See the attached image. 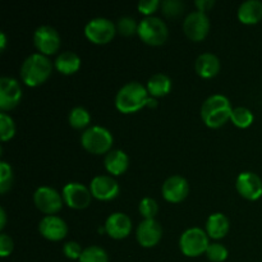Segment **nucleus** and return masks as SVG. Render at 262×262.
<instances>
[{
    "label": "nucleus",
    "instance_id": "obj_1",
    "mask_svg": "<svg viewBox=\"0 0 262 262\" xmlns=\"http://www.w3.org/2000/svg\"><path fill=\"white\" fill-rule=\"evenodd\" d=\"M156 106L158 101L148 97V91L142 83L132 81L120 87L115 96V106L124 114L136 113L143 106Z\"/></svg>",
    "mask_w": 262,
    "mask_h": 262
},
{
    "label": "nucleus",
    "instance_id": "obj_2",
    "mask_svg": "<svg viewBox=\"0 0 262 262\" xmlns=\"http://www.w3.org/2000/svg\"><path fill=\"white\" fill-rule=\"evenodd\" d=\"M53 64L50 59L41 53L28 55L20 67V78L27 86L36 87L42 84L50 77Z\"/></svg>",
    "mask_w": 262,
    "mask_h": 262
},
{
    "label": "nucleus",
    "instance_id": "obj_3",
    "mask_svg": "<svg viewBox=\"0 0 262 262\" xmlns=\"http://www.w3.org/2000/svg\"><path fill=\"white\" fill-rule=\"evenodd\" d=\"M233 107L224 95H211L201 106V118L210 128H219L230 119Z\"/></svg>",
    "mask_w": 262,
    "mask_h": 262
},
{
    "label": "nucleus",
    "instance_id": "obj_4",
    "mask_svg": "<svg viewBox=\"0 0 262 262\" xmlns=\"http://www.w3.org/2000/svg\"><path fill=\"white\" fill-rule=\"evenodd\" d=\"M81 143L89 152L101 155V154L109 152L112 148L113 135L106 128L92 125L82 133Z\"/></svg>",
    "mask_w": 262,
    "mask_h": 262
},
{
    "label": "nucleus",
    "instance_id": "obj_5",
    "mask_svg": "<svg viewBox=\"0 0 262 262\" xmlns=\"http://www.w3.org/2000/svg\"><path fill=\"white\" fill-rule=\"evenodd\" d=\"M209 246L207 233L201 228H189L179 238V248L187 257H197L206 253Z\"/></svg>",
    "mask_w": 262,
    "mask_h": 262
},
{
    "label": "nucleus",
    "instance_id": "obj_6",
    "mask_svg": "<svg viewBox=\"0 0 262 262\" xmlns=\"http://www.w3.org/2000/svg\"><path fill=\"white\" fill-rule=\"evenodd\" d=\"M138 35L143 42L148 45H163L169 35L168 26L159 17H146L138 23Z\"/></svg>",
    "mask_w": 262,
    "mask_h": 262
},
{
    "label": "nucleus",
    "instance_id": "obj_7",
    "mask_svg": "<svg viewBox=\"0 0 262 262\" xmlns=\"http://www.w3.org/2000/svg\"><path fill=\"white\" fill-rule=\"evenodd\" d=\"M117 33V26L113 23V20L107 19L104 17L92 18L84 26V35L91 42L99 43H107L114 38Z\"/></svg>",
    "mask_w": 262,
    "mask_h": 262
},
{
    "label": "nucleus",
    "instance_id": "obj_8",
    "mask_svg": "<svg viewBox=\"0 0 262 262\" xmlns=\"http://www.w3.org/2000/svg\"><path fill=\"white\" fill-rule=\"evenodd\" d=\"M33 202H35L36 207L43 214L54 215L60 211L64 201L63 197L56 189L42 186L38 187L33 193Z\"/></svg>",
    "mask_w": 262,
    "mask_h": 262
},
{
    "label": "nucleus",
    "instance_id": "obj_9",
    "mask_svg": "<svg viewBox=\"0 0 262 262\" xmlns=\"http://www.w3.org/2000/svg\"><path fill=\"white\" fill-rule=\"evenodd\" d=\"M183 31L187 37L192 41H201L210 31V19L206 13L194 10L191 12L183 22Z\"/></svg>",
    "mask_w": 262,
    "mask_h": 262
},
{
    "label": "nucleus",
    "instance_id": "obj_10",
    "mask_svg": "<svg viewBox=\"0 0 262 262\" xmlns=\"http://www.w3.org/2000/svg\"><path fill=\"white\" fill-rule=\"evenodd\" d=\"M61 197H63V201L69 207L76 210H82L86 209L90 205L92 199V193L90 191V188H87L82 183L71 182V183L64 186L63 192H61Z\"/></svg>",
    "mask_w": 262,
    "mask_h": 262
},
{
    "label": "nucleus",
    "instance_id": "obj_11",
    "mask_svg": "<svg viewBox=\"0 0 262 262\" xmlns=\"http://www.w3.org/2000/svg\"><path fill=\"white\" fill-rule=\"evenodd\" d=\"M33 43L41 54L50 55L60 48V36L51 26H40L33 33Z\"/></svg>",
    "mask_w": 262,
    "mask_h": 262
},
{
    "label": "nucleus",
    "instance_id": "obj_12",
    "mask_svg": "<svg viewBox=\"0 0 262 262\" xmlns=\"http://www.w3.org/2000/svg\"><path fill=\"white\" fill-rule=\"evenodd\" d=\"M235 188L243 199L256 201L262 196V179L252 171H243L238 176Z\"/></svg>",
    "mask_w": 262,
    "mask_h": 262
},
{
    "label": "nucleus",
    "instance_id": "obj_13",
    "mask_svg": "<svg viewBox=\"0 0 262 262\" xmlns=\"http://www.w3.org/2000/svg\"><path fill=\"white\" fill-rule=\"evenodd\" d=\"M119 184L112 176H96L90 183V191L100 201H110L119 193Z\"/></svg>",
    "mask_w": 262,
    "mask_h": 262
},
{
    "label": "nucleus",
    "instance_id": "obj_14",
    "mask_svg": "<svg viewBox=\"0 0 262 262\" xmlns=\"http://www.w3.org/2000/svg\"><path fill=\"white\" fill-rule=\"evenodd\" d=\"M22 89L17 79L10 77L0 78V109L12 110L19 104Z\"/></svg>",
    "mask_w": 262,
    "mask_h": 262
},
{
    "label": "nucleus",
    "instance_id": "obj_15",
    "mask_svg": "<svg viewBox=\"0 0 262 262\" xmlns=\"http://www.w3.org/2000/svg\"><path fill=\"white\" fill-rule=\"evenodd\" d=\"M136 237L142 247H154L160 242L163 237V227L156 219H143L138 224Z\"/></svg>",
    "mask_w": 262,
    "mask_h": 262
},
{
    "label": "nucleus",
    "instance_id": "obj_16",
    "mask_svg": "<svg viewBox=\"0 0 262 262\" xmlns=\"http://www.w3.org/2000/svg\"><path fill=\"white\" fill-rule=\"evenodd\" d=\"M161 192L166 201L171 202V204H178L188 196V182L182 176H171L164 182Z\"/></svg>",
    "mask_w": 262,
    "mask_h": 262
},
{
    "label": "nucleus",
    "instance_id": "obj_17",
    "mask_svg": "<svg viewBox=\"0 0 262 262\" xmlns=\"http://www.w3.org/2000/svg\"><path fill=\"white\" fill-rule=\"evenodd\" d=\"M38 232L46 239L58 242L68 234V225L61 217L56 216V215H46L38 224Z\"/></svg>",
    "mask_w": 262,
    "mask_h": 262
},
{
    "label": "nucleus",
    "instance_id": "obj_18",
    "mask_svg": "<svg viewBox=\"0 0 262 262\" xmlns=\"http://www.w3.org/2000/svg\"><path fill=\"white\" fill-rule=\"evenodd\" d=\"M105 232L114 239H123L132 232V220L124 212H113L105 222Z\"/></svg>",
    "mask_w": 262,
    "mask_h": 262
},
{
    "label": "nucleus",
    "instance_id": "obj_19",
    "mask_svg": "<svg viewBox=\"0 0 262 262\" xmlns=\"http://www.w3.org/2000/svg\"><path fill=\"white\" fill-rule=\"evenodd\" d=\"M194 68L202 78H212L220 71V60L215 54L204 53L199 55L194 63Z\"/></svg>",
    "mask_w": 262,
    "mask_h": 262
},
{
    "label": "nucleus",
    "instance_id": "obj_20",
    "mask_svg": "<svg viewBox=\"0 0 262 262\" xmlns=\"http://www.w3.org/2000/svg\"><path fill=\"white\" fill-rule=\"evenodd\" d=\"M238 19L245 25H255L262 19V2L260 0H247L238 8Z\"/></svg>",
    "mask_w": 262,
    "mask_h": 262
},
{
    "label": "nucleus",
    "instance_id": "obj_21",
    "mask_svg": "<svg viewBox=\"0 0 262 262\" xmlns=\"http://www.w3.org/2000/svg\"><path fill=\"white\" fill-rule=\"evenodd\" d=\"M105 169L113 176H120L129 165V158L123 150H110L104 159Z\"/></svg>",
    "mask_w": 262,
    "mask_h": 262
},
{
    "label": "nucleus",
    "instance_id": "obj_22",
    "mask_svg": "<svg viewBox=\"0 0 262 262\" xmlns=\"http://www.w3.org/2000/svg\"><path fill=\"white\" fill-rule=\"evenodd\" d=\"M229 230V219L222 212H214L206 220V233L214 239L225 237Z\"/></svg>",
    "mask_w": 262,
    "mask_h": 262
},
{
    "label": "nucleus",
    "instance_id": "obj_23",
    "mask_svg": "<svg viewBox=\"0 0 262 262\" xmlns=\"http://www.w3.org/2000/svg\"><path fill=\"white\" fill-rule=\"evenodd\" d=\"M55 68L63 74H73L81 67V58L73 51H63L55 59Z\"/></svg>",
    "mask_w": 262,
    "mask_h": 262
},
{
    "label": "nucleus",
    "instance_id": "obj_24",
    "mask_svg": "<svg viewBox=\"0 0 262 262\" xmlns=\"http://www.w3.org/2000/svg\"><path fill=\"white\" fill-rule=\"evenodd\" d=\"M148 94L152 95L154 97H160L164 95H168L171 90V79L164 73H156L150 77L147 81Z\"/></svg>",
    "mask_w": 262,
    "mask_h": 262
},
{
    "label": "nucleus",
    "instance_id": "obj_25",
    "mask_svg": "<svg viewBox=\"0 0 262 262\" xmlns=\"http://www.w3.org/2000/svg\"><path fill=\"white\" fill-rule=\"evenodd\" d=\"M69 124L76 129H82V128L87 127L91 122V115H90L89 110L84 109L82 106H76L71 110L69 113Z\"/></svg>",
    "mask_w": 262,
    "mask_h": 262
},
{
    "label": "nucleus",
    "instance_id": "obj_26",
    "mask_svg": "<svg viewBox=\"0 0 262 262\" xmlns=\"http://www.w3.org/2000/svg\"><path fill=\"white\" fill-rule=\"evenodd\" d=\"M79 262H109V256L106 251L99 246H89L83 248Z\"/></svg>",
    "mask_w": 262,
    "mask_h": 262
},
{
    "label": "nucleus",
    "instance_id": "obj_27",
    "mask_svg": "<svg viewBox=\"0 0 262 262\" xmlns=\"http://www.w3.org/2000/svg\"><path fill=\"white\" fill-rule=\"evenodd\" d=\"M230 120L233 124L239 128H248L253 123V114L250 109L245 106H237L233 109Z\"/></svg>",
    "mask_w": 262,
    "mask_h": 262
},
{
    "label": "nucleus",
    "instance_id": "obj_28",
    "mask_svg": "<svg viewBox=\"0 0 262 262\" xmlns=\"http://www.w3.org/2000/svg\"><path fill=\"white\" fill-rule=\"evenodd\" d=\"M161 12L168 18H178L184 12L186 4L181 0H165L160 5Z\"/></svg>",
    "mask_w": 262,
    "mask_h": 262
},
{
    "label": "nucleus",
    "instance_id": "obj_29",
    "mask_svg": "<svg viewBox=\"0 0 262 262\" xmlns=\"http://www.w3.org/2000/svg\"><path fill=\"white\" fill-rule=\"evenodd\" d=\"M15 124L14 120L7 113H0V137L2 141H8L14 136Z\"/></svg>",
    "mask_w": 262,
    "mask_h": 262
},
{
    "label": "nucleus",
    "instance_id": "obj_30",
    "mask_svg": "<svg viewBox=\"0 0 262 262\" xmlns=\"http://www.w3.org/2000/svg\"><path fill=\"white\" fill-rule=\"evenodd\" d=\"M117 31L122 36H132L136 32H138V25L133 17L124 15V17L118 19Z\"/></svg>",
    "mask_w": 262,
    "mask_h": 262
},
{
    "label": "nucleus",
    "instance_id": "obj_31",
    "mask_svg": "<svg viewBox=\"0 0 262 262\" xmlns=\"http://www.w3.org/2000/svg\"><path fill=\"white\" fill-rule=\"evenodd\" d=\"M138 210H140V214L142 215L143 219H155V215L159 211V205L151 197H145V199L141 200Z\"/></svg>",
    "mask_w": 262,
    "mask_h": 262
},
{
    "label": "nucleus",
    "instance_id": "obj_32",
    "mask_svg": "<svg viewBox=\"0 0 262 262\" xmlns=\"http://www.w3.org/2000/svg\"><path fill=\"white\" fill-rule=\"evenodd\" d=\"M13 183L12 166L5 161L0 163V193L4 194L8 189H10Z\"/></svg>",
    "mask_w": 262,
    "mask_h": 262
},
{
    "label": "nucleus",
    "instance_id": "obj_33",
    "mask_svg": "<svg viewBox=\"0 0 262 262\" xmlns=\"http://www.w3.org/2000/svg\"><path fill=\"white\" fill-rule=\"evenodd\" d=\"M206 256L212 262H223L228 258V250L222 243H211L207 247Z\"/></svg>",
    "mask_w": 262,
    "mask_h": 262
},
{
    "label": "nucleus",
    "instance_id": "obj_34",
    "mask_svg": "<svg viewBox=\"0 0 262 262\" xmlns=\"http://www.w3.org/2000/svg\"><path fill=\"white\" fill-rule=\"evenodd\" d=\"M63 252L64 255L68 258H71V260H79L83 250H82L81 245H79L78 242L69 241V242H67L66 245L63 246Z\"/></svg>",
    "mask_w": 262,
    "mask_h": 262
},
{
    "label": "nucleus",
    "instance_id": "obj_35",
    "mask_svg": "<svg viewBox=\"0 0 262 262\" xmlns=\"http://www.w3.org/2000/svg\"><path fill=\"white\" fill-rule=\"evenodd\" d=\"M161 5V3L159 0H141L138 3V10H140L142 14H146L147 17H150L154 12L159 9V7Z\"/></svg>",
    "mask_w": 262,
    "mask_h": 262
},
{
    "label": "nucleus",
    "instance_id": "obj_36",
    "mask_svg": "<svg viewBox=\"0 0 262 262\" xmlns=\"http://www.w3.org/2000/svg\"><path fill=\"white\" fill-rule=\"evenodd\" d=\"M13 248H14V243L12 238L5 233H2L0 234V256L8 257L13 252Z\"/></svg>",
    "mask_w": 262,
    "mask_h": 262
},
{
    "label": "nucleus",
    "instance_id": "obj_37",
    "mask_svg": "<svg viewBox=\"0 0 262 262\" xmlns=\"http://www.w3.org/2000/svg\"><path fill=\"white\" fill-rule=\"evenodd\" d=\"M194 5H196L200 12L205 13V10H209L210 8L214 7L215 2L214 0H197V2H194Z\"/></svg>",
    "mask_w": 262,
    "mask_h": 262
},
{
    "label": "nucleus",
    "instance_id": "obj_38",
    "mask_svg": "<svg viewBox=\"0 0 262 262\" xmlns=\"http://www.w3.org/2000/svg\"><path fill=\"white\" fill-rule=\"evenodd\" d=\"M0 230H3L5 228V224H7V215H5V210L3 207H0Z\"/></svg>",
    "mask_w": 262,
    "mask_h": 262
},
{
    "label": "nucleus",
    "instance_id": "obj_39",
    "mask_svg": "<svg viewBox=\"0 0 262 262\" xmlns=\"http://www.w3.org/2000/svg\"><path fill=\"white\" fill-rule=\"evenodd\" d=\"M5 46H7V37H5L4 32H0V49L5 50Z\"/></svg>",
    "mask_w": 262,
    "mask_h": 262
}]
</instances>
